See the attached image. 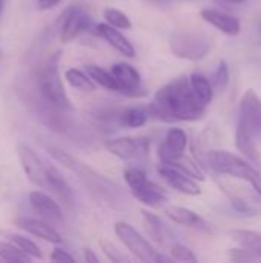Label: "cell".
I'll return each mask as SVG.
<instances>
[{
    "mask_svg": "<svg viewBox=\"0 0 261 263\" xmlns=\"http://www.w3.org/2000/svg\"><path fill=\"white\" fill-rule=\"evenodd\" d=\"M189 83H191V88L195 94V97L198 99V102L205 106H208L212 99H214V88H212V83L211 80L200 74V72H192L189 76Z\"/></svg>",
    "mask_w": 261,
    "mask_h": 263,
    "instance_id": "44dd1931",
    "label": "cell"
},
{
    "mask_svg": "<svg viewBox=\"0 0 261 263\" xmlns=\"http://www.w3.org/2000/svg\"><path fill=\"white\" fill-rule=\"evenodd\" d=\"M83 259H85V262H88V263H97L100 259L94 254V251L92 250H89V248H85L83 251Z\"/></svg>",
    "mask_w": 261,
    "mask_h": 263,
    "instance_id": "74e56055",
    "label": "cell"
},
{
    "mask_svg": "<svg viewBox=\"0 0 261 263\" xmlns=\"http://www.w3.org/2000/svg\"><path fill=\"white\" fill-rule=\"evenodd\" d=\"M205 160L217 174L245 180L261 196V170L245 157L225 149H211L205 154Z\"/></svg>",
    "mask_w": 261,
    "mask_h": 263,
    "instance_id": "7a4b0ae2",
    "label": "cell"
},
{
    "mask_svg": "<svg viewBox=\"0 0 261 263\" xmlns=\"http://www.w3.org/2000/svg\"><path fill=\"white\" fill-rule=\"evenodd\" d=\"M65 79L68 83L83 92H94L95 91V83L91 80V77L86 74V71L77 69V68H69L65 71Z\"/></svg>",
    "mask_w": 261,
    "mask_h": 263,
    "instance_id": "d4e9b609",
    "label": "cell"
},
{
    "mask_svg": "<svg viewBox=\"0 0 261 263\" xmlns=\"http://www.w3.org/2000/svg\"><path fill=\"white\" fill-rule=\"evenodd\" d=\"M98 245H100V248H102V251L105 253V256L111 260V262L114 263H125V262H129V257L128 256H125L114 243H111V242H108V240H100L98 242Z\"/></svg>",
    "mask_w": 261,
    "mask_h": 263,
    "instance_id": "d6a6232c",
    "label": "cell"
},
{
    "mask_svg": "<svg viewBox=\"0 0 261 263\" xmlns=\"http://www.w3.org/2000/svg\"><path fill=\"white\" fill-rule=\"evenodd\" d=\"M188 146V134L182 128H171L162 145L158 146V157L162 163H172L180 159Z\"/></svg>",
    "mask_w": 261,
    "mask_h": 263,
    "instance_id": "7c38bea8",
    "label": "cell"
},
{
    "mask_svg": "<svg viewBox=\"0 0 261 263\" xmlns=\"http://www.w3.org/2000/svg\"><path fill=\"white\" fill-rule=\"evenodd\" d=\"M217 2H223V3H231V5H237V3H242L245 0H217Z\"/></svg>",
    "mask_w": 261,
    "mask_h": 263,
    "instance_id": "f35d334b",
    "label": "cell"
},
{
    "mask_svg": "<svg viewBox=\"0 0 261 263\" xmlns=\"http://www.w3.org/2000/svg\"><path fill=\"white\" fill-rule=\"evenodd\" d=\"M0 234H2L8 242H11L12 245H15L22 253H25L26 256H29L31 259H38V260L43 259V253L40 251V248H38L31 239H28V237H25V236H22V234L12 233V231H6V230L0 231Z\"/></svg>",
    "mask_w": 261,
    "mask_h": 263,
    "instance_id": "7402d4cb",
    "label": "cell"
},
{
    "mask_svg": "<svg viewBox=\"0 0 261 263\" xmlns=\"http://www.w3.org/2000/svg\"><path fill=\"white\" fill-rule=\"evenodd\" d=\"M103 17L108 25H111L117 29H131L132 28L129 17L117 8H106L103 11Z\"/></svg>",
    "mask_w": 261,
    "mask_h": 263,
    "instance_id": "83f0119b",
    "label": "cell"
},
{
    "mask_svg": "<svg viewBox=\"0 0 261 263\" xmlns=\"http://www.w3.org/2000/svg\"><path fill=\"white\" fill-rule=\"evenodd\" d=\"M45 190H51L58 200L68 208L72 210L74 205V193L66 179L62 176V173L54 166L46 163V180H45Z\"/></svg>",
    "mask_w": 261,
    "mask_h": 263,
    "instance_id": "5bb4252c",
    "label": "cell"
},
{
    "mask_svg": "<svg viewBox=\"0 0 261 263\" xmlns=\"http://www.w3.org/2000/svg\"><path fill=\"white\" fill-rule=\"evenodd\" d=\"M229 259L234 260V262H251V260H255L246 250H243L240 247L229 251Z\"/></svg>",
    "mask_w": 261,
    "mask_h": 263,
    "instance_id": "836d02e7",
    "label": "cell"
},
{
    "mask_svg": "<svg viewBox=\"0 0 261 263\" xmlns=\"http://www.w3.org/2000/svg\"><path fill=\"white\" fill-rule=\"evenodd\" d=\"M85 71L95 85H98V86H102V88H105L108 91L117 92V83H115V80H114L109 69H105V68H102L98 65H94V63H89V65L85 66Z\"/></svg>",
    "mask_w": 261,
    "mask_h": 263,
    "instance_id": "603a6c76",
    "label": "cell"
},
{
    "mask_svg": "<svg viewBox=\"0 0 261 263\" xmlns=\"http://www.w3.org/2000/svg\"><path fill=\"white\" fill-rule=\"evenodd\" d=\"M171 257L172 260H178V262H188V263H197L198 259L194 254V251L191 248H188L183 243H174L171 247Z\"/></svg>",
    "mask_w": 261,
    "mask_h": 263,
    "instance_id": "1f68e13d",
    "label": "cell"
},
{
    "mask_svg": "<svg viewBox=\"0 0 261 263\" xmlns=\"http://www.w3.org/2000/svg\"><path fill=\"white\" fill-rule=\"evenodd\" d=\"M29 205L37 214H40L46 220H52V222L63 220V211L58 202L43 191H38V190L32 191L29 194Z\"/></svg>",
    "mask_w": 261,
    "mask_h": 263,
    "instance_id": "9a60e30c",
    "label": "cell"
},
{
    "mask_svg": "<svg viewBox=\"0 0 261 263\" xmlns=\"http://www.w3.org/2000/svg\"><path fill=\"white\" fill-rule=\"evenodd\" d=\"M62 0H37V6L40 11H46V9H51L54 6H57Z\"/></svg>",
    "mask_w": 261,
    "mask_h": 263,
    "instance_id": "8d00e7d4",
    "label": "cell"
},
{
    "mask_svg": "<svg viewBox=\"0 0 261 263\" xmlns=\"http://www.w3.org/2000/svg\"><path fill=\"white\" fill-rule=\"evenodd\" d=\"M131 194L138 202H142L148 206H154V208L163 206L168 202V193L160 185H157L155 182H151V180H146L140 188L131 191Z\"/></svg>",
    "mask_w": 261,
    "mask_h": 263,
    "instance_id": "d6986e66",
    "label": "cell"
},
{
    "mask_svg": "<svg viewBox=\"0 0 261 263\" xmlns=\"http://www.w3.org/2000/svg\"><path fill=\"white\" fill-rule=\"evenodd\" d=\"M15 227L22 228L23 231L45 240L54 245H58L63 242L62 236L45 220H38V219H29V217H18L15 219Z\"/></svg>",
    "mask_w": 261,
    "mask_h": 263,
    "instance_id": "2e32d148",
    "label": "cell"
},
{
    "mask_svg": "<svg viewBox=\"0 0 261 263\" xmlns=\"http://www.w3.org/2000/svg\"><path fill=\"white\" fill-rule=\"evenodd\" d=\"M142 214H143L145 225H146V228H148L149 236H151L155 242L165 243V225L162 223V220H160L157 216H154V214H151V213H148V211H142Z\"/></svg>",
    "mask_w": 261,
    "mask_h": 263,
    "instance_id": "4316f807",
    "label": "cell"
},
{
    "mask_svg": "<svg viewBox=\"0 0 261 263\" xmlns=\"http://www.w3.org/2000/svg\"><path fill=\"white\" fill-rule=\"evenodd\" d=\"M231 203H232V206L238 211V213H242V214H252L254 211H252V208L245 202V200H242V199H238V197H231Z\"/></svg>",
    "mask_w": 261,
    "mask_h": 263,
    "instance_id": "d590c367",
    "label": "cell"
},
{
    "mask_svg": "<svg viewBox=\"0 0 261 263\" xmlns=\"http://www.w3.org/2000/svg\"><path fill=\"white\" fill-rule=\"evenodd\" d=\"M115 236L120 239V242L142 262H171L172 257H166L165 254H160L155 251V248L129 223L126 222H117L114 225Z\"/></svg>",
    "mask_w": 261,
    "mask_h": 263,
    "instance_id": "5b68a950",
    "label": "cell"
},
{
    "mask_svg": "<svg viewBox=\"0 0 261 263\" xmlns=\"http://www.w3.org/2000/svg\"><path fill=\"white\" fill-rule=\"evenodd\" d=\"M229 79H231L229 66H228V63L225 60H220L218 62V66L214 71L212 79H211V83H212L214 91H225L226 86L229 85Z\"/></svg>",
    "mask_w": 261,
    "mask_h": 263,
    "instance_id": "f546056e",
    "label": "cell"
},
{
    "mask_svg": "<svg viewBox=\"0 0 261 263\" xmlns=\"http://www.w3.org/2000/svg\"><path fill=\"white\" fill-rule=\"evenodd\" d=\"M160 177L171 186L174 188L175 191L182 193V194H186V196H198L202 193V188L200 185L197 183L195 179H192L191 176L185 174L183 171H180L178 168L175 166H171V165H165L162 163L158 168H157Z\"/></svg>",
    "mask_w": 261,
    "mask_h": 263,
    "instance_id": "8fae6325",
    "label": "cell"
},
{
    "mask_svg": "<svg viewBox=\"0 0 261 263\" xmlns=\"http://www.w3.org/2000/svg\"><path fill=\"white\" fill-rule=\"evenodd\" d=\"M17 154H18V160H20V165L23 168V173L26 174V177L29 179V182L34 183L35 186L45 188L46 162H43L37 156V153L31 146H28L25 143H18Z\"/></svg>",
    "mask_w": 261,
    "mask_h": 263,
    "instance_id": "30bf717a",
    "label": "cell"
},
{
    "mask_svg": "<svg viewBox=\"0 0 261 263\" xmlns=\"http://www.w3.org/2000/svg\"><path fill=\"white\" fill-rule=\"evenodd\" d=\"M95 32L105 40L108 42V45H111L115 51H118L120 54H123L125 57H135V48L134 45L114 26L108 25V23H98L95 26Z\"/></svg>",
    "mask_w": 261,
    "mask_h": 263,
    "instance_id": "ac0fdd59",
    "label": "cell"
},
{
    "mask_svg": "<svg viewBox=\"0 0 261 263\" xmlns=\"http://www.w3.org/2000/svg\"><path fill=\"white\" fill-rule=\"evenodd\" d=\"M165 165L175 166V168H178L180 171H183L185 174L191 176V177L195 179V180H205V174L202 173L200 166H198L191 157H188L186 154H183V156H182L180 159H177L175 162H172V163H165Z\"/></svg>",
    "mask_w": 261,
    "mask_h": 263,
    "instance_id": "484cf974",
    "label": "cell"
},
{
    "mask_svg": "<svg viewBox=\"0 0 261 263\" xmlns=\"http://www.w3.org/2000/svg\"><path fill=\"white\" fill-rule=\"evenodd\" d=\"M0 260L5 262H31L32 259L22 253L15 245L11 242H0Z\"/></svg>",
    "mask_w": 261,
    "mask_h": 263,
    "instance_id": "f1b7e54d",
    "label": "cell"
},
{
    "mask_svg": "<svg viewBox=\"0 0 261 263\" xmlns=\"http://www.w3.org/2000/svg\"><path fill=\"white\" fill-rule=\"evenodd\" d=\"M200 17L209 23L211 26H214L215 29L222 31L223 34L228 35H238L242 31V23L238 20V17L222 11V9H215V8H205L200 11Z\"/></svg>",
    "mask_w": 261,
    "mask_h": 263,
    "instance_id": "4fadbf2b",
    "label": "cell"
},
{
    "mask_svg": "<svg viewBox=\"0 0 261 263\" xmlns=\"http://www.w3.org/2000/svg\"><path fill=\"white\" fill-rule=\"evenodd\" d=\"M60 52L51 54L37 71V88L42 100L57 109L72 111V103L63 88L60 77Z\"/></svg>",
    "mask_w": 261,
    "mask_h": 263,
    "instance_id": "3957f363",
    "label": "cell"
},
{
    "mask_svg": "<svg viewBox=\"0 0 261 263\" xmlns=\"http://www.w3.org/2000/svg\"><path fill=\"white\" fill-rule=\"evenodd\" d=\"M149 139L146 137H117L105 142V148L122 160H140L149 153Z\"/></svg>",
    "mask_w": 261,
    "mask_h": 263,
    "instance_id": "ba28073f",
    "label": "cell"
},
{
    "mask_svg": "<svg viewBox=\"0 0 261 263\" xmlns=\"http://www.w3.org/2000/svg\"><path fill=\"white\" fill-rule=\"evenodd\" d=\"M111 74L117 83V92L126 97H143L146 96V89L142 86L140 72L129 63L118 62L111 66Z\"/></svg>",
    "mask_w": 261,
    "mask_h": 263,
    "instance_id": "52a82bcc",
    "label": "cell"
},
{
    "mask_svg": "<svg viewBox=\"0 0 261 263\" xmlns=\"http://www.w3.org/2000/svg\"><path fill=\"white\" fill-rule=\"evenodd\" d=\"M123 177H125V182H126V185L129 186V190H131V191H134V190L140 188V186L148 180V177H146L145 171H143V170H140V168H135V166H131V168L125 170Z\"/></svg>",
    "mask_w": 261,
    "mask_h": 263,
    "instance_id": "4dcf8cb0",
    "label": "cell"
},
{
    "mask_svg": "<svg viewBox=\"0 0 261 263\" xmlns=\"http://www.w3.org/2000/svg\"><path fill=\"white\" fill-rule=\"evenodd\" d=\"M232 240L243 250H246L255 260H261V231L235 230L231 231Z\"/></svg>",
    "mask_w": 261,
    "mask_h": 263,
    "instance_id": "ffe728a7",
    "label": "cell"
},
{
    "mask_svg": "<svg viewBox=\"0 0 261 263\" xmlns=\"http://www.w3.org/2000/svg\"><path fill=\"white\" fill-rule=\"evenodd\" d=\"M92 25L91 15L80 6H69L63 14V23L60 26V42L68 43L78 37L83 31Z\"/></svg>",
    "mask_w": 261,
    "mask_h": 263,
    "instance_id": "9c48e42d",
    "label": "cell"
},
{
    "mask_svg": "<svg viewBox=\"0 0 261 263\" xmlns=\"http://www.w3.org/2000/svg\"><path fill=\"white\" fill-rule=\"evenodd\" d=\"M165 214L168 219H171L177 225L194 228V230H198L203 233H212V227L203 217H200L197 213H194L192 210H188L183 206H168L165 210Z\"/></svg>",
    "mask_w": 261,
    "mask_h": 263,
    "instance_id": "e0dca14e",
    "label": "cell"
},
{
    "mask_svg": "<svg viewBox=\"0 0 261 263\" xmlns=\"http://www.w3.org/2000/svg\"><path fill=\"white\" fill-rule=\"evenodd\" d=\"M212 48L211 37L200 31H186L178 29L169 37L171 52L183 60L198 62L203 60Z\"/></svg>",
    "mask_w": 261,
    "mask_h": 263,
    "instance_id": "277c9868",
    "label": "cell"
},
{
    "mask_svg": "<svg viewBox=\"0 0 261 263\" xmlns=\"http://www.w3.org/2000/svg\"><path fill=\"white\" fill-rule=\"evenodd\" d=\"M51 260L55 263H71L74 262L75 259L65 250L62 248H55L52 253H51Z\"/></svg>",
    "mask_w": 261,
    "mask_h": 263,
    "instance_id": "e575fe53",
    "label": "cell"
},
{
    "mask_svg": "<svg viewBox=\"0 0 261 263\" xmlns=\"http://www.w3.org/2000/svg\"><path fill=\"white\" fill-rule=\"evenodd\" d=\"M237 129L261 142V99L254 89H248L240 100Z\"/></svg>",
    "mask_w": 261,
    "mask_h": 263,
    "instance_id": "8992f818",
    "label": "cell"
},
{
    "mask_svg": "<svg viewBox=\"0 0 261 263\" xmlns=\"http://www.w3.org/2000/svg\"><path fill=\"white\" fill-rule=\"evenodd\" d=\"M3 3H5V0H0V12L3 11Z\"/></svg>",
    "mask_w": 261,
    "mask_h": 263,
    "instance_id": "ab89813d",
    "label": "cell"
},
{
    "mask_svg": "<svg viewBox=\"0 0 261 263\" xmlns=\"http://www.w3.org/2000/svg\"><path fill=\"white\" fill-rule=\"evenodd\" d=\"M149 119V111L145 108H126L118 114V125L125 128H140Z\"/></svg>",
    "mask_w": 261,
    "mask_h": 263,
    "instance_id": "cb8c5ba5",
    "label": "cell"
},
{
    "mask_svg": "<svg viewBox=\"0 0 261 263\" xmlns=\"http://www.w3.org/2000/svg\"><path fill=\"white\" fill-rule=\"evenodd\" d=\"M148 111L165 122H197L205 117L206 106L195 97L189 77L180 76L155 92Z\"/></svg>",
    "mask_w": 261,
    "mask_h": 263,
    "instance_id": "6da1fadb",
    "label": "cell"
}]
</instances>
